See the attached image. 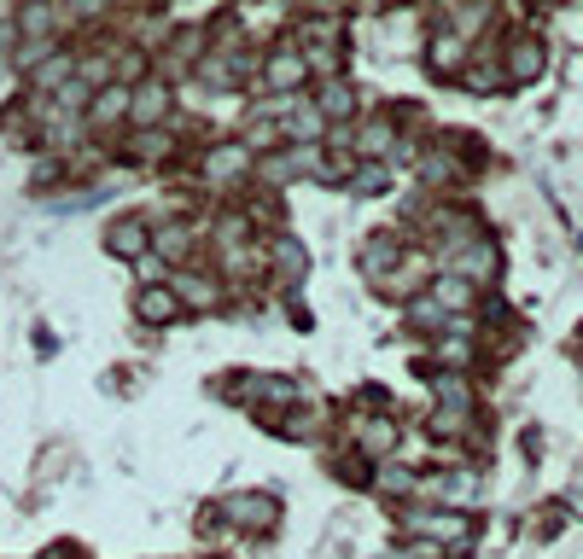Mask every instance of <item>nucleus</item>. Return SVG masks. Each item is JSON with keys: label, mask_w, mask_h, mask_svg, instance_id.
<instances>
[{"label": "nucleus", "mask_w": 583, "mask_h": 559, "mask_svg": "<svg viewBox=\"0 0 583 559\" xmlns=\"http://www.w3.org/2000/svg\"><path fill=\"white\" fill-rule=\"evenodd\" d=\"M275 268H280V280H304V268H309L304 245L298 239H275Z\"/></svg>", "instance_id": "16"}, {"label": "nucleus", "mask_w": 583, "mask_h": 559, "mask_svg": "<svg viewBox=\"0 0 583 559\" xmlns=\"http://www.w3.org/2000/svg\"><path fill=\"white\" fill-rule=\"evenodd\" d=\"M391 263H397V239H368L362 245V274H391Z\"/></svg>", "instance_id": "15"}, {"label": "nucleus", "mask_w": 583, "mask_h": 559, "mask_svg": "<svg viewBox=\"0 0 583 559\" xmlns=\"http://www.w3.org/2000/svg\"><path fill=\"white\" fill-rule=\"evenodd\" d=\"M432 303H438L444 315H467V309H473V280H461V274H444V280L432 286Z\"/></svg>", "instance_id": "10"}, {"label": "nucleus", "mask_w": 583, "mask_h": 559, "mask_svg": "<svg viewBox=\"0 0 583 559\" xmlns=\"http://www.w3.org/2000/svg\"><path fill=\"white\" fill-rule=\"evenodd\" d=\"M315 111H321V117H350V111H356V99H350V88H344V82H333V88H321Z\"/></svg>", "instance_id": "18"}, {"label": "nucleus", "mask_w": 583, "mask_h": 559, "mask_svg": "<svg viewBox=\"0 0 583 559\" xmlns=\"http://www.w3.org/2000/svg\"><path fill=\"white\" fill-rule=\"evenodd\" d=\"M315 129H321V111H298V117H292V134H298V140H315Z\"/></svg>", "instance_id": "24"}, {"label": "nucleus", "mask_w": 583, "mask_h": 559, "mask_svg": "<svg viewBox=\"0 0 583 559\" xmlns=\"http://www.w3.org/2000/svg\"><path fill=\"white\" fill-rule=\"evenodd\" d=\"M350 431H356L362 461H385V455L397 449V420H379V414H368V420H350Z\"/></svg>", "instance_id": "5"}, {"label": "nucleus", "mask_w": 583, "mask_h": 559, "mask_svg": "<svg viewBox=\"0 0 583 559\" xmlns=\"http://www.w3.org/2000/svg\"><path fill=\"white\" fill-rule=\"evenodd\" d=\"M403 530L420 536V542H438V548H467V542H473V519H467V513H455V507H438V513H409Z\"/></svg>", "instance_id": "1"}, {"label": "nucleus", "mask_w": 583, "mask_h": 559, "mask_svg": "<svg viewBox=\"0 0 583 559\" xmlns=\"http://www.w3.org/2000/svg\"><path fill=\"white\" fill-rule=\"evenodd\" d=\"M135 315L146 321V327H175V321H181V297H175L170 280H164V286H140Z\"/></svg>", "instance_id": "4"}, {"label": "nucleus", "mask_w": 583, "mask_h": 559, "mask_svg": "<svg viewBox=\"0 0 583 559\" xmlns=\"http://www.w3.org/2000/svg\"><path fill=\"white\" fill-rule=\"evenodd\" d=\"M135 152H140V158H152V164H158V158H170V134L152 129V134H146V140L135 146Z\"/></svg>", "instance_id": "22"}, {"label": "nucleus", "mask_w": 583, "mask_h": 559, "mask_svg": "<svg viewBox=\"0 0 583 559\" xmlns=\"http://www.w3.org/2000/svg\"><path fill=\"white\" fill-rule=\"evenodd\" d=\"M146 245H152V239H146V222H135V216H117V222L105 228V251H111V257H129V263H135V257H146Z\"/></svg>", "instance_id": "6"}, {"label": "nucleus", "mask_w": 583, "mask_h": 559, "mask_svg": "<svg viewBox=\"0 0 583 559\" xmlns=\"http://www.w3.org/2000/svg\"><path fill=\"white\" fill-rule=\"evenodd\" d=\"M18 30H24V35H47V30H53V6H47V0L24 6V12H18Z\"/></svg>", "instance_id": "20"}, {"label": "nucleus", "mask_w": 583, "mask_h": 559, "mask_svg": "<svg viewBox=\"0 0 583 559\" xmlns=\"http://www.w3.org/2000/svg\"><path fill=\"white\" fill-rule=\"evenodd\" d=\"M385 146H391V129L385 123H368L362 129V152H385Z\"/></svg>", "instance_id": "23"}, {"label": "nucleus", "mask_w": 583, "mask_h": 559, "mask_svg": "<svg viewBox=\"0 0 583 559\" xmlns=\"http://www.w3.org/2000/svg\"><path fill=\"white\" fill-rule=\"evenodd\" d=\"M146 251H152V257H164V263H181V257L193 251V228H187V222H164L158 239H152Z\"/></svg>", "instance_id": "9"}, {"label": "nucleus", "mask_w": 583, "mask_h": 559, "mask_svg": "<svg viewBox=\"0 0 583 559\" xmlns=\"http://www.w3.org/2000/svg\"><path fill=\"white\" fill-rule=\"evenodd\" d=\"M385 181H391V175H385L379 164H368V169H356V175H350V187H356V193H385Z\"/></svg>", "instance_id": "21"}, {"label": "nucleus", "mask_w": 583, "mask_h": 559, "mask_svg": "<svg viewBox=\"0 0 583 559\" xmlns=\"http://www.w3.org/2000/svg\"><path fill=\"white\" fill-rule=\"evenodd\" d=\"M508 82H537L543 76V41H508Z\"/></svg>", "instance_id": "8"}, {"label": "nucleus", "mask_w": 583, "mask_h": 559, "mask_svg": "<svg viewBox=\"0 0 583 559\" xmlns=\"http://www.w3.org/2000/svg\"><path fill=\"white\" fill-rule=\"evenodd\" d=\"M263 76H269V88H286V94H292V88H298V82L309 76V65L298 59V53H286V47H280L275 59H269V70H263Z\"/></svg>", "instance_id": "12"}, {"label": "nucleus", "mask_w": 583, "mask_h": 559, "mask_svg": "<svg viewBox=\"0 0 583 559\" xmlns=\"http://www.w3.org/2000/svg\"><path fill=\"white\" fill-rule=\"evenodd\" d=\"M70 70V59H53V65H41L35 70V82H41V88H47V82H59V76H65Z\"/></svg>", "instance_id": "27"}, {"label": "nucleus", "mask_w": 583, "mask_h": 559, "mask_svg": "<svg viewBox=\"0 0 583 559\" xmlns=\"http://www.w3.org/2000/svg\"><path fill=\"white\" fill-rule=\"evenodd\" d=\"M449 268H455L461 280H473V286H484V280H496V268H502V257H496V245H490V239H467V245H455V257H449Z\"/></svg>", "instance_id": "3"}, {"label": "nucleus", "mask_w": 583, "mask_h": 559, "mask_svg": "<svg viewBox=\"0 0 583 559\" xmlns=\"http://www.w3.org/2000/svg\"><path fill=\"white\" fill-rule=\"evenodd\" d=\"M240 169H245V146H240V140H234V146H216V152L205 158L210 181H228V175H240Z\"/></svg>", "instance_id": "14"}, {"label": "nucleus", "mask_w": 583, "mask_h": 559, "mask_svg": "<svg viewBox=\"0 0 583 559\" xmlns=\"http://www.w3.org/2000/svg\"><path fill=\"white\" fill-rule=\"evenodd\" d=\"M123 111H129V88H105L88 117H94V123H111V117H123Z\"/></svg>", "instance_id": "19"}, {"label": "nucleus", "mask_w": 583, "mask_h": 559, "mask_svg": "<svg viewBox=\"0 0 583 559\" xmlns=\"http://www.w3.org/2000/svg\"><path fill=\"white\" fill-rule=\"evenodd\" d=\"M170 286H175V297H181V309H222L216 274H175Z\"/></svg>", "instance_id": "7"}, {"label": "nucleus", "mask_w": 583, "mask_h": 559, "mask_svg": "<svg viewBox=\"0 0 583 559\" xmlns=\"http://www.w3.org/2000/svg\"><path fill=\"white\" fill-rule=\"evenodd\" d=\"M432 70H438V76H455V70H461V35H438V41H432Z\"/></svg>", "instance_id": "17"}, {"label": "nucleus", "mask_w": 583, "mask_h": 559, "mask_svg": "<svg viewBox=\"0 0 583 559\" xmlns=\"http://www.w3.org/2000/svg\"><path fill=\"white\" fill-rule=\"evenodd\" d=\"M420 490V478H414L409 466H397V461H379V472H374V495H414Z\"/></svg>", "instance_id": "11"}, {"label": "nucleus", "mask_w": 583, "mask_h": 559, "mask_svg": "<svg viewBox=\"0 0 583 559\" xmlns=\"http://www.w3.org/2000/svg\"><path fill=\"white\" fill-rule=\"evenodd\" d=\"M245 146H275V123H251L245 129Z\"/></svg>", "instance_id": "25"}, {"label": "nucleus", "mask_w": 583, "mask_h": 559, "mask_svg": "<svg viewBox=\"0 0 583 559\" xmlns=\"http://www.w3.org/2000/svg\"><path fill=\"white\" fill-rule=\"evenodd\" d=\"M578 362H583V350H578Z\"/></svg>", "instance_id": "29"}, {"label": "nucleus", "mask_w": 583, "mask_h": 559, "mask_svg": "<svg viewBox=\"0 0 583 559\" xmlns=\"http://www.w3.org/2000/svg\"><path fill=\"white\" fill-rule=\"evenodd\" d=\"M164 111H170V94H164L158 82H152V88H140V94H129V117H135V123H158Z\"/></svg>", "instance_id": "13"}, {"label": "nucleus", "mask_w": 583, "mask_h": 559, "mask_svg": "<svg viewBox=\"0 0 583 559\" xmlns=\"http://www.w3.org/2000/svg\"><path fill=\"white\" fill-rule=\"evenodd\" d=\"M222 519L240 530V536H263V530L280 525V501L263 490H245V495H228L222 501Z\"/></svg>", "instance_id": "2"}, {"label": "nucleus", "mask_w": 583, "mask_h": 559, "mask_svg": "<svg viewBox=\"0 0 583 559\" xmlns=\"http://www.w3.org/2000/svg\"><path fill=\"white\" fill-rule=\"evenodd\" d=\"M94 6H100V0H76V12H94Z\"/></svg>", "instance_id": "28"}, {"label": "nucleus", "mask_w": 583, "mask_h": 559, "mask_svg": "<svg viewBox=\"0 0 583 559\" xmlns=\"http://www.w3.org/2000/svg\"><path fill=\"white\" fill-rule=\"evenodd\" d=\"M82 99H88V88H82V82H65V88H59V105H65V111H76Z\"/></svg>", "instance_id": "26"}]
</instances>
